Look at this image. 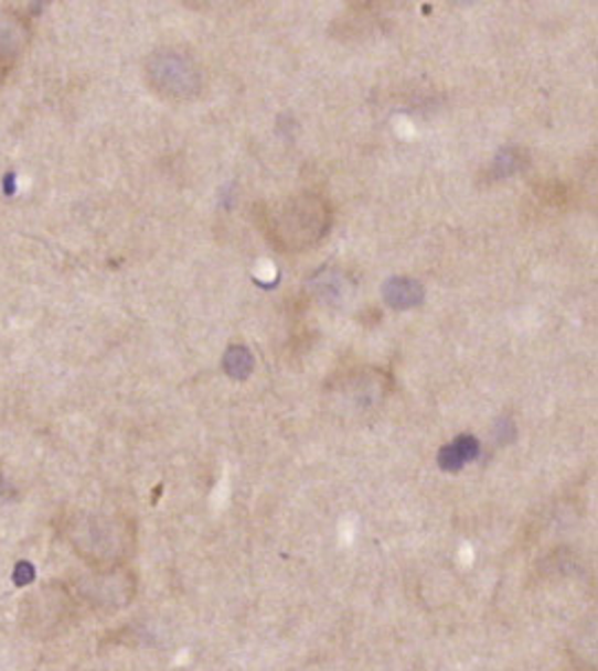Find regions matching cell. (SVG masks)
I'll use <instances>...</instances> for the list:
<instances>
[{
  "label": "cell",
  "mask_w": 598,
  "mask_h": 671,
  "mask_svg": "<svg viewBox=\"0 0 598 671\" xmlns=\"http://www.w3.org/2000/svg\"><path fill=\"white\" fill-rule=\"evenodd\" d=\"M65 539L78 559L92 565L116 561L127 545V529L103 516H74L65 524Z\"/></svg>",
  "instance_id": "obj_1"
},
{
  "label": "cell",
  "mask_w": 598,
  "mask_h": 671,
  "mask_svg": "<svg viewBox=\"0 0 598 671\" xmlns=\"http://www.w3.org/2000/svg\"><path fill=\"white\" fill-rule=\"evenodd\" d=\"M147 80L154 91L172 100L199 96L203 76L194 58L179 50H159L147 61Z\"/></svg>",
  "instance_id": "obj_2"
},
{
  "label": "cell",
  "mask_w": 598,
  "mask_h": 671,
  "mask_svg": "<svg viewBox=\"0 0 598 671\" xmlns=\"http://www.w3.org/2000/svg\"><path fill=\"white\" fill-rule=\"evenodd\" d=\"M72 589L58 583H47L25 598L21 607V618L32 636L54 638L63 629V623L72 616Z\"/></svg>",
  "instance_id": "obj_3"
},
{
  "label": "cell",
  "mask_w": 598,
  "mask_h": 671,
  "mask_svg": "<svg viewBox=\"0 0 598 671\" xmlns=\"http://www.w3.org/2000/svg\"><path fill=\"white\" fill-rule=\"evenodd\" d=\"M125 581H118L114 572H98L94 576H85L81 578L72 594H76L78 598H83L85 603L94 605V607H111L116 605V600L125 598Z\"/></svg>",
  "instance_id": "obj_4"
},
{
  "label": "cell",
  "mask_w": 598,
  "mask_h": 671,
  "mask_svg": "<svg viewBox=\"0 0 598 671\" xmlns=\"http://www.w3.org/2000/svg\"><path fill=\"white\" fill-rule=\"evenodd\" d=\"M23 36H25L23 21H19L14 14H0V78L12 69L23 47Z\"/></svg>",
  "instance_id": "obj_5"
},
{
  "label": "cell",
  "mask_w": 598,
  "mask_h": 671,
  "mask_svg": "<svg viewBox=\"0 0 598 671\" xmlns=\"http://www.w3.org/2000/svg\"><path fill=\"white\" fill-rule=\"evenodd\" d=\"M481 454V443L477 436H470V434H463L459 439H455L450 445H445L436 461H438V467L442 472H461L468 463L477 461Z\"/></svg>",
  "instance_id": "obj_6"
},
{
  "label": "cell",
  "mask_w": 598,
  "mask_h": 671,
  "mask_svg": "<svg viewBox=\"0 0 598 671\" xmlns=\"http://www.w3.org/2000/svg\"><path fill=\"white\" fill-rule=\"evenodd\" d=\"M383 299L396 312L414 310V307L423 305V301H425V288L418 281H414V279L396 277V279H389L383 285Z\"/></svg>",
  "instance_id": "obj_7"
},
{
  "label": "cell",
  "mask_w": 598,
  "mask_h": 671,
  "mask_svg": "<svg viewBox=\"0 0 598 671\" xmlns=\"http://www.w3.org/2000/svg\"><path fill=\"white\" fill-rule=\"evenodd\" d=\"M223 369L232 380H247L254 374V356L247 347L234 345L223 356Z\"/></svg>",
  "instance_id": "obj_8"
},
{
  "label": "cell",
  "mask_w": 598,
  "mask_h": 671,
  "mask_svg": "<svg viewBox=\"0 0 598 671\" xmlns=\"http://www.w3.org/2000/svg\"><path fill=\"white\" fill-rule=\"evenodd\" d=\"M527 161V156H523V152L519 148H505L499 152V156L494 159V165H492V176L496 178H508L512 174H516L523 163Z\"/></svg>",
  "instance_id": "obj_9"
},
{
  "label": "cell",
  "mask_w": 598,
  "mask_h": 671,
  "mask_svg": "<svg viewBox=\"0 0 598 671\" xmlns=\"http://www.w3.org/2000/svg\"><path fill=\"white\" fill-rule=\"evenodd\" d=\"M34 578H36V572H34L32 563H28V561H25V563H19V565H17V572H14V583H17L19 587L34 583Z\"/></svg>",
  "instance_id": "obj_10"
}]
</instances>
